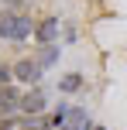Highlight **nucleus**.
Masks as SVG:
<instances>
[{"mask_svg":"<svg viewBox=\"0 0 127 130\" xmlns=\"http://www.w3.org/2000/svg\"><path fill=\"white\" fill-rule=\"evenodd\" d=\"M31 34V17H24V14H4L0 17V38H27Z\"/></svg>","mask_w":127,"mask_h":130,"instance_id":"1","label":"nucleus"},{"mask_svg":"<svg viewBox=\"0 0 127 130\" xmlns=\"http://www.w3.org/2000/svg\"><path fill=\"white\" fill-rule=\"evenodd\" d=\"M21 92L14 89V86H4V89H0V110L4 113H14V110H21Z\"/></svg>","mask_w":127,"mask_h":130,"instance_id":"5","label":"nucleus"},{"mask_svg":"<svg viewBox=\"0 0 127 130\" xmlns=\"http://www.w3.org/2000/svg\"><path fill=\"white\" fill-rule=\"evenodd\" d=\"M21 110H24L27 117L41 113V110H45V92H41V89H31V92H24V99H21Z\"/></svg>","mask_w":127,"mask_h":130,"instance_id":"3","label":"nucleus"},{"mask_svg":"<svg viewBox=\"0 0 127 130\" xmlns=\"http://www.w3.org/2000/svg\"><path fill=\"white\" fill-rule=\"evenodd\" d=\"M96 130H103V127H96Z\"/></svg>","mask_w":127,"mask_h":130,"instance_id":"9","label":"nucleus"},{"mask_svg":"<svg viewBox=\"0 0 127 130\" xmlns=\"http://www.w3.org/2000/svg\"><path fill=\"white\" fill-rule=\"evenodd\" d=\"M59 17H48V21H41V27H38V31H34V38H38L41 41V45H52V41L55 38H59Z\"/></svg>","mask_w":127,"mask_h":130,"instance_id":"4","label":"nucleus"},{"mask_svg":"<svg viewBox=\"0 0 127 130\" xmlns=\"http://www.w3.org/2000/svg\"><path fill=\"white\" fill-rule=\"evenodd\" d=\"M79 86H82V75H79V72H72V75H65V79L59 82V89H62V92H76Z\"/></svg>","mask_w":127,"mask_h":130,"instance_id":"7","label":"nucleus"},{"mask_svg":"<svg viewBox=\"0 0 127 130\" xmlns=\"http://www.w3.org/2000/svg\"><path fill=\"white\" fill-rule=\"evenodd\" d=\"M38 75H41V65L31 58H21L14 65V79H21V82H38Z\"/></svg>","mask_w":127,"mask_h":130,"instance_id":"2","label":"nucleus"},{"mask_svg":"<svg viewBox=\"0 0 127 130\" xmlns=\"http://www.w3.org/2000/svg\"><path fill=\"white\" fill-rule=\"evenodd\" d=\"M0 89H4V86H0Z\"/></svg>","mask_w":127,"mask_h":130,"instance_id":"10","label":"nucleus"},{"mask_svg":"<svg viewBox=\"0 0 127 130\" xmlns=\"http://www.w3.org/2000/svg\"><path fill=\"white\" fill-rule=\"evenodd\" d=\"M55 55H59V48L45 45V48H41V55H38V65H52V62H55Z\"/></svg>","mask_w":127,"mask_h":130,"instance_id":"8","label":"nucleus"},{"mask_svg":"<svg viewBox=\"0 0 127 130\" xmlns=\"http://www.w3.org/2000/svg\"><path fill=\"white\" fill-rule=\"evenodd\" d=\"M62 130H89V120H86V113H82V110H72V117H69V123L62 127Z\"/></svg>","mask_w":127,"mask_h":130,"instance_id":"6","label":"nucleus"}]
</instances>
